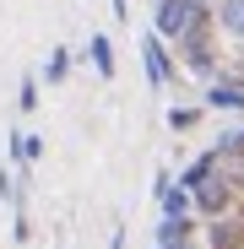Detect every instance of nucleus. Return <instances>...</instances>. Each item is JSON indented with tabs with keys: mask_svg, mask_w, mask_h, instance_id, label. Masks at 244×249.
Masks as SVG:
<instances>
[{
	"mask_svg": "<svg viewBox=\"0 0 244 249\" xmlns=\"http://www.w3.org/2000/svg\"><path fill=\"white\" fill-rule=\"evenodd\" d=\"M206 11V0H157V22H152V33L157 38H185L190 33V22Z\"/></svg>",
	"mask_w": 244,
	"mask_h": 249,
	"instance_id": "1",
	"label": "nucleus"
},
{
	"mask_svg": "<svg viewBox=\"0 0 244 249\" xmlns=\"http://www.w3.org/2000/svg\"><path fill=\"white\" fill-rule=\"evenodd\" d=\"M141 65H147V81L163 92L174 81V54H169V38H157V33H147L141 38Z\"/></svg>",
	"mask_w": 244,
	"mask_h": 249,
	"instance_id": "2",
	"label": "nucleus"
},
{
	"mask_svg": "<svg viewBox=\"0 0 244 249\" xmlns=\"http://www.w3.org/2000/svg\"><path fill=\"white\" fill-rule=\"evenodd\" d=\"M190 200H195V212L206 217V222H212V217H228V206H233V184H228L223 174H212L206 184L190 190Z\"/></svg>",
	"mask_w": 244,
	"mask_h": 249,
	"instance_id": "3",
	"label": "nucleus"
},
{
	"mask_svg": "<svg viewBox=\"0 0 244 249\" xmlns=\"http://www.w3.org/2000/svg\"><path fill=\"white\" fill-rule=\"evenodd\" d=\"M206 249H244V217H212L206 222Z\"/></svg>",
	"mask_w": 244,
	"mask_h": 249,
	"instance_id": "4",
	"label": "nucleus"
},
{
	"mask_svg": "<svg viewBox=\"0 0 244 249\" xmlns=\"http://www.w3.org/2000/svg\"><path fill=\"white\" fill-rule=\"evenodd\" d=\"M206 108H223V114H244V81H212L206 87Z\"/></svg>",
	"mask_w": 244,
	"mask_h": 249,
	"instance_id": "5",
	"label": "nucleus"
},
{
	"mask_svg": "<svg viewBox=\"0 0 244 249\" xmlns=\"http://www.w3.org/2000/svg\"><path fill=\"white\" fill-rule=\"evenodd\" d=\"M212 17H217V33L244 44V0H223V6H212Z\"/></svg>",
	"mask_w": 244,
	"mask_h": 249,
	"instance_id": "6",
	"label": "nucleus"
},
{
	"mask_svg": "<svg viewBox=\"0 0 244 249\" xmlns=\"http://www.w3.org/2000/svg\"><path fill=\"white\" fill-rule=\"evenodd\" d=\"M38 157H44V136H22V130H11V162H17V168H33Z\"/></svg>",
	"mask_w": 244,
	"mask_h": 249,
	"instance_id": "7",
	"label": "nucleus"
},
{
	"mask_svg": "<svg viewBox=\"0 0 244 249\" xmlns=\"http://www.w3.org/2000/svg\"><path fill=\"white\" fill-rule=\"evenodd\" d=\"M87 60H93V71H98L103 81H114V44H109L103 33H93V38H87Z\"/></svg>",
	"mask_w": 244,
	"mask_h": 249,
	"instance_id": "8",
	"label": "nucleus"
},
{
	"mask_svg": "<svg viewBox=\"0 0 244 249\" xmlns=\"http://www.w3.org/2000/svg\"><path fill=\"white\" fill-rule=\"evenodd\" d=\"M157 206H163V217H195V200H190L185 184H169V190L157 195Z\"/></svg>",
	"mask_w": 244,
	"mask_h": 249,
	"instance_id": "9",
	"label": "nucleus"
},
{
	"mask_svg": "<svg viewBox=\"0 0 244 249\" xmlns=\"http://www.w3.org/2000/svg\"><path fill=\"white\" fill-rule=\"evenodd\" d=\"M212 174H217V152H201V157L190 162V168L179 174V184H185V190H195V184H206Z\"/></svg>",
	"mask_w": 244,
	"mask_h": 249,
	"instance_id": "10",
	"label": "nucleus"
},
{
	"mask_svg": "<svg viewBox=\"0 0 244 249\" xmlns=\"http://www.w3.org/2000/svg\"><path fill=\"white\" fill-rule=\"evenodd\" d=\"M195 217H163L157 222V244H174V238H195Z\"/></svg>",
	"mask_w": 244,
	"mask_h": 249,
	"instance_id": "11",
	"label": "nucleus"
},
{
	"mask_svg": "<svg viewBox=\"0 0 244 249\" xmlns=\"http://www.w3.org/2000/svg\"><path fill=\"white\" fill-rule=\"evenodd\" d=\"M65 76H71V49L60 44V49L49 54V65H44V81H49V87H60V81H65Z\"/></svg>",
	"mask_w": 244,
	"mask_h": 249,
	"instance_id": "12",
	"label": "nucleus"
},
{
	"mask_svg": "<svg viewBox=\"0 0 244 249\" xmlns=\"http://www.w3.org/2000/svg\"><path fill=\"white\" fill-rule=\"evenodd\" d=\"M38 103H44V98H38V76H22V92H17V108H22V114H33Z\"/></svg>",
	"mask_w": 244,
	"mask_h": 249,
	"instance_id": "13",
	"label": "nucleus"
},
{
	"mask_svg": "<svg viewBox=\"0 0 244 249\" xmlns=\"http://www.w3.org/2000/svg\"><path fill=\"white\" fill-rule=\"evenodd\" d=\"M201 124V108H169V130H195Z\"/></svg>",
	"mask_w": 244,
	"mask_h": 249,
	"instance_id": "14",
	"label": "nucleus"
},
{
	"mask_svg": "<svg viewBox=\"0 0 244 249\" xmlns=\"http://www.w3.org/2000/svg\"><path fill=\"white\" fill-rule=\"evenodd\" d=\"M157 249H195V238H174V244H157Z\"/></svg>",
	"mask_w": 244,
	"mask_h": 249,
	"instance_id": "15",
	"label": "nucleus"
},
{
	"mask_svg": "<svg viewBox=\"0 0 244 249\" xmlns=\"http://www.w3.org/2000/svg\"><path fill=\"white\" fill-rule=\"evenodd\" d=\"M109 249H125V228H114V238H109Z\"/></svg>",
	"mask_w": 244,
	"mask_h": 249,
	"instance_id": "16",
	"label": "nucleus"
},
{
	"mask_svg": "<svg viewBox=\"0 0 244 249\" xmlns=\"http://www.w3.org/2000/svg\"><path fill=\"white\" fill-rule=\"evenodd\" d=\"M223 146H239V152H244V130H239V136H223Z\"/></svg>",
	"mask_w": 244,
	"mask_h": 249,
	"instance_id": "17",
	"label": "nucleus"
},
{
	"mask_svg": "<svg viewBox=\"0 0 244 249\" xmlns=\"http://www.w3.org/2000/svg\"><path fill=\"white\" fill-rule=\"evenodd\" d=\"M239 60H244V54H239Z\"/></svg>",
	"mask_w": 244,
	"mask_h": 249,
	"instance_id": "18",
	"label": "nucleus"
}]
</instances>
